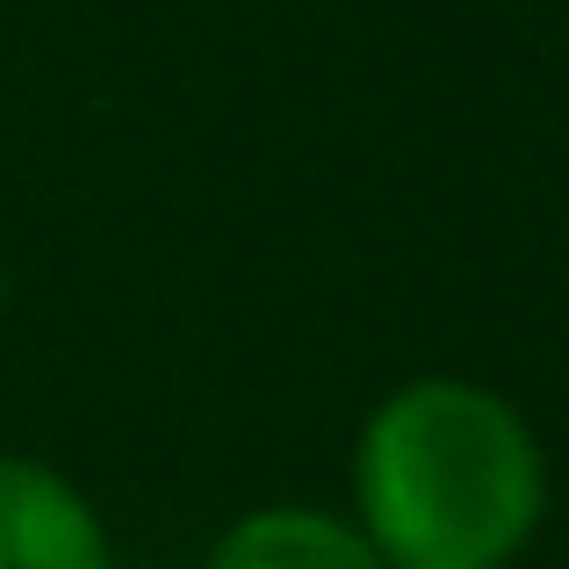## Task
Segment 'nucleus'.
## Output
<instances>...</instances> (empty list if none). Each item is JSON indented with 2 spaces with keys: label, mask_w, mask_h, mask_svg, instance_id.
Returning <instances> with one entry per match:
<instances>
[{
  "label": "nucleus",
  "mask_w": 569,
  "mask_h": 569,
  "mask_svg": "<svg viewBox=\"0 0 569 569\" xmlns=\"http://www.w3.org/2000/svg\"><path fill=\"white\" fill-rule=\"evenodd\" d=\"M0 569H116L101 505L43 455H0Z\"/></svg>",
  "instance_id": "f03ea898"
},
{
  "label": "nucleus",
  "mask_w": 569,
  "mask_h": 569,
  "mask_svg": "<svg viewBox=\"0 0 569 569\" xmlns=\"http://www.w3.org/2000/svg\"><path fill=\"white\" fill-rule=\"evenodd\" d=\"M202 569H389V562L353 527V512H332V505L310 498H274V505H246L209 541Z\"/></svg>",
  "instance_id": "7ed1b4c3"
},
{
  "label": "nucleus",
  "mask_w": 569,
  "mask_h": 569,
  "mask_svg": "<svg viewBox=\"0 0 569 569\" xmlns=\"http://www.w3.org/2000/svg\"><path fill=\"white\" fill-rule=\"evenodd\" d=\"M0 310H8V267H0Z\"/></svg>",
  "instance_id": "20e7f679"
},
{
  "label": "nucleus",
  "mask_w": 569,
  "mask_h": 569,
  "mask_svg": "<svg viewBox=\"0 0 569 569\" xmlns=\"http://www.w3.org/2000/svg\"><path fill=\"white\" fill-rule=\"evenodd\" d=\"M347 498L389 569H512L548 519V447L505 389L432 368L368 403Z\"/></svg>",
  "instance_id": "f257e3e1"
}]
</instances>
